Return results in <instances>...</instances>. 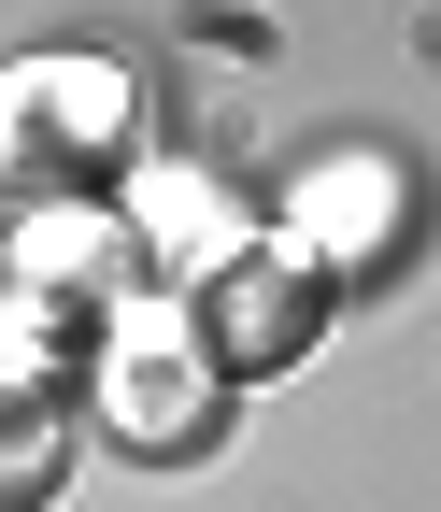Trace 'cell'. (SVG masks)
<instances>
[{"label": "cell", "mask_w": 441, "mask_h": 512, "mask_svg": "<svg viewBox=\"0 0 441 512\" xmlns=\"http://www.w3.org/2000/svg\"><path fill=\"white\" fill-rule=\"evenodd\" d=\"M72 470V399H57V356L29 328H0V512H43Z\"/></svg>", "instance_id": "cell-4"}, {"label": "cell", "mask_w": 441, "mask_h": 512, "mask_svg": "<svg viewBox=\"0 0 441 512\" xmlns=\"http://www.w3.org/2000/svg\"><path fill=\"white\" fill-rule=\"evenodd\" d=\"M0 171L29 185L43 214H114V171H129V86L100 57H29L0 86Z\"/></svg>", "instance_id": "cell-1"}, {"label": "cell", "mask_w": 441, "mask_h": 512, "mask_svg": "<svg viewBox=\"0 0 441 512\" xmlns=\"http://www.w3.org/2000/svg\"><path fill=\"white\" fill-rule=\"evenodd\" d=\"M100 399H114V441H129V456H200L228 427V370L200 356V328L143 313V328H114V356H100Z\"/></svg>", "instance_id": "cell-2"}, {"label": "cell", "mask_w": 441, "mask_h": 512, "mask_svg": "<svg viewBox=\"0 0 441 512\" xmlns=\"http://www.w3.org/2000/svg\"><path fill=\"white\" fill-rule=\"evenodd\" d=\"M313 271L299 256H271V242H228L214 271H200V356L214 370H285V356H313Z\"/></svg>", "instance_id": "cell-3"}]
</instances>
